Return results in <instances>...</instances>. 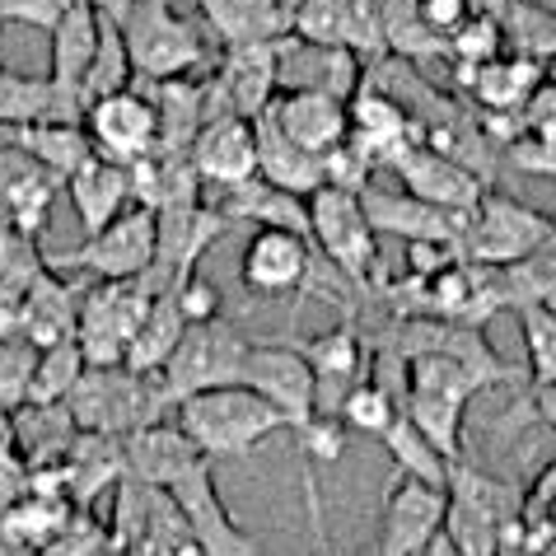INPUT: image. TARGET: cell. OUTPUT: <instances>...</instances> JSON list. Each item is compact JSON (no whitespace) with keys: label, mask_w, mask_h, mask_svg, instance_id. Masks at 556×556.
I'll return each mask as SVG.
<instances>
[{"label":"cell","mask_w":556,"mask_h":556,"mask_svg":"<svg viewBox=\"0 0 556 556\" xmlns=\"http://www.w3.org/2000/svg\"><path fill=\"white\" fill-rule=\"evenodd\" d=\"M66 407L80 430L108 440H131L160 426L164 412H174L160 389V375H136L127 365H89Z\"/></svg>","instance_id":"6da1fadb"},{"label":"cell","mask_w":556,"mask_h":556,"mask_svg":"<svg viewBox=\"0 0 556 556\" xmlns=\"http://www.w3.org/2000/svg\"><path fill=\"white\" fill-rule=\"evenodd\" d=\"M174 416H178L174 426L211 463L215 458H243V454H253L262 440H271L276 430H290L286 416L276 412L262 393L243 389V383H235V389H211V393L182 397V403L174 407Z\"/></svg>","instance_id":"7a4b0ae2"},{"label":"cell","mask_w":556,"mask_h":556,"mask_svg":"<svg viewBox=\"0 0 556 556\" xmlns=\"http://www.w3.org/2000/svg\"><path fill=\"white\" fill-rule=\"evenodd\" d=\"M450 505H444V538L458 556H501L509 547V533L523 515L529 491L501 482V477L477 472L468 458L454 463L450 472Z\"/></svg>","instance_id":"3957f363"},{"label":"cell","mask_w":556,"mask_h":556,"mask_svg":"<svg viewBox=\"0 0 556 556\" xmlns=\"http://www.w3.org/2000/svg\"><path fill=\"white\" fill-rule=\"evenodd\" d=\"M552 239H556V220H547L543 211L523 206L505 192H486L468 211V225H463V262L505 271L538 257Z\"/></svg>","instance_id":"277c9868"},{"label":"cell","mask_w":556,"mask_h":556,"mask_svg":"<svg viewBox=\"0 0 556 556\" xmlns=\"http://www.w3.org/2000/svg\"><path fill=\"white\" fill-rule=\"evenodd\" d=\"M249 351H253V342L229 318L192 323V328L182 332L174 361L160 369V389L168 397V407H178L182 397H197V393H211V389H235V383H243Z\"/></svg>","instance_id":"5b68a950"},{"label":"cell","mask_w":556,"mask_h":556,"mask_svg":"<svg viewBox=\"0 0 556 556\" xmlns=\"http://www.w3.org/2000/svg\"><path fill=\"white\" fill-rule=\"evenodd\" d=\"M122 34H127L136 75L150 85L182 80L206 61L202 34H197L192 20H182L174 10V0H136L131 14L122 20Z\"/></svg>","instance_id":"8992f818"},{"label":"cell","mask_w":556,"mask_h":556,"mask_svg":"<svg viewBox=\"0 0 556 556\" xmlns=\"http://www.w3.org/2000/svg\"><path fill=\"white\" fill-rule=\"evenodd\" d=\"M154 304V290L146 276L136 281H94L85 286L80 323H75V342H80L89 365H127L131 342Z\"/></svg>","instance_id":"52a82bcc"},{"label":"cell","mask_w":556,"mask_h":556,"mask_svg":"<svg viewBox=\"0 0 556 556\" xmlns=\"http://www.w3.org/2000/svg\"><path fill=\"white\" fill-rule=\"evenodd\" d=\"M308 239H314L318 257L328 262L351 290H369L379 239H375V225H369L361 197L337 192V188H323L308 197Z\"/></svg>","instance_id":"ba28073f"},{"label":"cell","mask_w":556,"mask_h":556,"mask_svg":"<svg viewBox=\"0 0 556 556\" xmlns=\"http://www.w3.org/2000/svg\"><path fill=\"white\" fill-rule=\"evenodd\" d=\"M154 243H160V215L146 206L122 211L113 225L85 239L75 253L56 257V271H85L94 281H136L154 267Z\"/></svg>","instance_id":"9c48e42d"},{"label":"cell","mask_w":556,"mask_h":556,"mask_svg":"<svg viewBox=\"0 0 556 556\" xmlns=\"http://www.w3.org/2000/svg\"><path fill=\"white\" fill-rule=\"evenodd\" d=\"M229 229L235 225H229L211 202L160 211V243H154V267L146 271V286L154 295H174V290H182L197 276V262H202Z\"/></svg>","instance_id":"30bf717a"},{"label":"cell","mask_w":556,"mask_h":556,"mask_svg":"<svg viewBox=\"0 0 556 556\" xmlns=\"http://www.w3.org/2000/svg\"><path fill=\"white\" fill-rule=\"evenodd\" d=\"M314 239L295 235V229H253L239 257V281L257 300H286L304 295L318 286V262Z\"/></svg>","instance_id":"8fae6325"},{"label":"cell","mask_w":556,"mask_h":556,"mask_svg":"<svg viewBox=\"0 0 556 556\" xmlns=\"http://www.w3.org/2000/svg\"><path fill=\"white\" fill-rule=\"evenodd\" d=\"M383 351L403 355V361H412V355H450V361L468 365L486 389L515 379L501 355L491 351L486 332L477 328V323H458V318H403L389 342H383Z\"/></svg>","instance_id":"7c38bea8"},{"label":"cell","mask_w":556,"mask_h":556,"mask_svg":"<svg viewBox=\"0 0 556 556\" xmlns=\"http://www.w3.org/2000/svg\"><path fill=\"white\" fill-rule=\"evenodd\" d=\"M99 34H103V20L89 0H71L66 14H61V24L52 28L48 85H52L56 122H85V75L94 66Z\"/></svg>","instance_id":"4fadbf2b"},{"label":"cell","mask_w":556,"mask_h":556,"mask_svg":"<svg viewBox=\"0 0 556 556\" xmlns=\"http://www.w3.org/2000/svg\"><path fill=\"white\" fill-rule=\"evenodd\" d=\"M243 389L267 397V403L286 416V426L295 430V435L318 416V379L300 355V346L253 342L249 365H243Z\"/></svg>","instance_id":"5bb4252c"},{"label":"cell","mask_w":556,"mask_h":556,"mask_svg":"<svg viewBox=\"0 0 556 556\" xmlns=\"http://www.w3.org/2000/svg\"><path fill=\"white\" fill-rule=\"evenodd\" d=\"M383 168H393V178L403 182L407 197H416V202H426V206H440L450 215H468L491 192L486 178H477L472 168H463L458 160L440 154L435 146H426V141L403 146Z\"/></svg>","instance_id":"9a60e30c"},{"label":"cell","mask_w":556,"mask_h":556,"mask_svg":"<svg viewBox=\"0 0 556 556\" xmlns=\"http://www.w3.org/2000/svg\"><path fill=\"white\" fill-rule=\"evenodd\" d=\"M85 131L94 141V154L131 168L160 146V108L141 89H122L85 108Z\"/></svg>","instance_id":"2e32d148"},{"label":"cell","mask_w":556,"mask_h":556,"mask_svg":"<svg viewBox=\"0 0 556 556\" xmlns=\"http://www.w3.org/2000/svg\"><path fill=\"white\" fill-rule=\"evenodd\" d=\"M444 496L440 486L412 482L393 472V486L383 491V515H379V556H426V547L444 533Z\"/></svg>","instance_id":"e0dca14e"},{"label":"cell","mask_w":556,"mask_h":556,"mask_svg":"<svg viewBox=\"0 0 556 556\" xmlns=\"http://www.w3.org/2000/svg\"><path fill=\"white\" fill-rule=\"evenodd\" d=\"M281 52H286V38L225 48L220 75L211 80V99L220 103V113H239V117L267 113L271 99L281 94Z\"/></svg>","instance_id":"ac0fdd59"},{"label":"cell","mask_w":556,"mask_h":556,"mask_svg":"<svg viewBox=\"0 0 556 556\" xmlns=\"http://www.w3.org/2000/svg\"><path fill=\"white\" fill-rule=\"evenodd\" d=\"M61 178L48 164L20 146H0V229H14L24 239H42L52 225Z\"/></svg>","instance_id":"d6986e66"},{"label":"cell","mask_w":556,"mask_h":556,"mask_svg":"<svg viewBox=\"0 0 556 556\" xmlns=\"http://www.w3.org/2000/svg\"><path fill=\"white\" fill-rule=\"evenodd\" d=\"M295 346L318 379V412L337 416L351 397V389H361L369 379V369H365L369 346H365L361 328H355V323H337V328L308 337V342H295Z\"/></svg>","instance_id":"ffe728a7"},{"label":"cell","mask_w":556,"mask_h":556,"mask_svg":"<svg viewBox=\"0 0 556 556\" xmlns=\"http://www.w3.org/2000/svg\"><path fill=\"white\" fill-rule=\"evenodd\" d=\"M346 113H351V141L375 160V168L389 164L403 146L421 141V122H416V113L403 99H393L383 85L361 80V89H355L351 103H346Z\"/></svg>","instance_id":"44dd1931"},{"label":"cell","mask_w":556,"mask_h":556,"mask_svg":"<svg viewBox=\"0 0 556 556\" xmlns=\"http://www.w3.org/2000/svg\"><path fill=\"white\" fill-rule=\"evenodd\" d=\"M267 117L281 127L290 141L308 154H332L337 146L351 141V113H346V99H332V94H314V89H281L271 99Z\"/></svg>","instance_id":"7402d4cb"},{"label":"cell","mask_w":556,"mask_h":556,"mask_svg":"<svg viewBox=\"0 0 556 556\" xmlns=\"http://www.w3.org/2000/svg\"><path fill=\"white\" fill-rule=\"evenodd\" d=\"M192 164H197V174H202L206 188H215V192L239 188V182L257 178L253 117H239V113L211 117L202 127V136L192 141Z\"/></svg>","instance_id":"603a6c76"},{"label":"cell","mask_w":556,"mask_h":556,"mask_svg":"<svg viewBox=\"0 0 556 556\" xmlns=\"http://www.w3.org/2000/svg\"><path fill=\"white\" fill-rule=\"evenodd\" d=\"M361 202H365L375 235H393L407 243H444V249H458L463 257V225H468V215H450V211L426 206L416 197L389 192V188H369Z\"/></svg>","instance_id":"cb8c5ba5"},{"label":"cell","mask_w":556,"mask_h":556,"mask_svg":"<svg viewBox=\"0 0 556 556\" xmlns=\"http://www.w3.org/2000/svg\"><path fill=\"white\" fill-rule=\"evenodd\" d=\"M80 300H85V286L66 281V271H56L52 262L38 271V281L20 295V332L24 342L42 346H56V342H71L75 337V323H80Z\"/></svg>","instance_id":"d4e9b609"},{"label":"cell","mask_w":556,"mask_h":556,"mask_svg":"<svg viewBox=\"0 0 556 556\" xmlns=\"http://www.w3.org/2000/svg\"><path fill=\"white\" fill-rule=\"evenodd\" d=\"M202 174L192 164V150H164L154 146L146 160L131 164V202L146 211H178L202 202Z\"/></svg>","instance_id":"484cf974"},{"label":"cell","mask_w":556,"mask_h":556,"mask_svg":"<svg viewBox=\"0 0 556 556\" xmlns=\"http://www.w3.org/2000/svg\"><path fill=\"white\" fill-rule=\"evenodd\" d=\"M61 192L71 197V211H75V220H80L85 239H94L99 229L113 225L122 211H131L127 206L131 202V168L94 154V160L80 164L66 182H61Z\"/></svg>","instance_id":"4316f807"},{"label":"cell","mask_w":556,"mask_h":556,"mask_svg":"<svg viewBox=\"0 0 556 556\" xmlns=\"http://www.w3.org/2000/svg\"><path fill=\"white\" fill-rule=\"evenodd\" d=\"M361 56L346 48H318V42H300L295 34L286 38L281 52V89H314V94L346 99L361 89Z\"/></svg>","instance_id":"83f0119b"},{"label":"cell","mask_w":556,"mask_h":556,"mask_svg":"<svg viewBox=\"0 0 556 556\" xmlns=\"http://www.w3.org/2000/svg\"><path fill=\"white\" fill-rule=\"evenodd\" d=\"M253 136H257V178L262 182H271V188H281L290 197H304V202L314 192H323V160L300 150L267 113L253 117Z\"/></svg>","instance_id":"f1b7e54d"},{"label":"cell","mask_w":556,"mask_h":556,"mask_svg":"<svg viewBox=\"0 0 556 556\" xmlns=\"http://www.w3.org/2000/svg\"><path fill=\"white\" fill-rule=\"evenodd\" d=\"M215 211L225 215L229 225H253V229H295V235L308 239V202L304 197H290L281 188L262 178H249L239 188L215 192Z\"/></svg>","instance_id":"f546056e"},{"label":"cell","mask_w":556,"mask_h":556,"mask_svg":"<svg viewBox=\"0 0 556 556\" xmlns=\"http://www.w3.org/2000/svg\"><path fill=\"white\" fill-rule=\"evenodd\" d=\"M75 440H80V426L66 403H24L14 412V454L34 472L61 468Z\"/></svg>","instance_id":"4dcf8cb0"},{"label":"cell","mask_w":556,"mask_h":556,"mask_svg":"<svg viewBox=\"0 0 556 556\" xmlns=\"http://www.w3.org/2000/svg\"><path fill=\"white\" fill-rule=\"evenodd\" d=\"M122 477H127V450H122V440L89 435V430H80V440L71 444L66 463H61V482H66V496L75 509H89Z\"/></svg>","instance_id":"1f68e13d"},{"label":"cell","mask_w":556,"mask_h":556,"mask_svg":"<svg viewBox=\"0 0 556 556\" xmlns=\"http://www.w3.org/2000/svg\"><path fill=\"white\" fill-rule=\"evenodd\" d=\"M197 5L206 10V20L225 38V48H235V42L290 38L300 0H197Z\"/></svg>","instance_id":"d6a6232c"},{"label":"cell","mask_w":556,"mask_h":556,"mask_svg":"<svg viewBox=\"0 0 556 556\" xmlns=\"http://www.w3.org/2000/svg\"><path fill=\"white\" fill-rule=\"evenodd\" d=\"M463 80L472 85V99L486 113H515L523 117V108L533 103V94L543 89V66L533 56H496L477 71H463Z\"/></svg>","instance_id":"836d02e7"},{"label":"cell","mask_w":556,"mask_h":556,"mask_svg":"<svg viewBox=\"0 0 556 556\" xmlns=\"http://www.w3.org/2000/svg\"><path fill=\"white\" fill-rule=\"evenodd\" d=\"M188 328L192 323H188V314H182L178 295H154L141 332H136V342H131L127 369H136V375H160V369L174 361V351H178V342H182V332Z\"/></svg>","instance_id":"e575fe53"},{"label":"cell","mask_w":556,"mask_h":556,"mask_svg":"<svg viewBox=\"0 0 556 556\" xmlns=\"http://www.w3.org/2000/svg\"><path fill=\"white\" fill-rule=\"evenodd\" d=\"M403 397H407L403 383H393V379H383V375L369 369V379L361 383V389H351V397L342 403V412H337V416L346 421L351 435L383 440V435H389V426L403 416Z\"/></svg>","instance_id":"d590c367"},{"label":"cell","mask_w":556,"mask_h":556,"mask_svg":"<svg viewBox=\"0 0 556 556\" xmlns=\"http://www.w3.org/2000/svg\"><path fill=\"white\" fill-rule=\"evenodd\" d=\"M383 450H389L393 458V472L397 477H412V482H426V486H440L450 491V472L454 463L444 458L435 444H430L421 430H416L407 416H397V421L389 426V435H383Z\"/></svg>","instance_id":"8d00e7d4"},{"label":"cell","mask_w":556,"mask_h":556,"mask_svg":"<svg viewBox=\"0 0 556 556\" xmlns=\"http://www.w3.org/2000/svg\"><path fill=\"white\" fill-rule=\"evenodd\" d=\"M403 416L435 444V450L458 463L463 458V421H468V403L463 397H444V393H407L403 397Z\"/></svg>","instance_id":"74e56055"},{"label":"cell","mask_w":556,"mask_h":556,"mask_svg":"<svg viewBox=\"0 0 556 556\" xmlns=\"http://www.w3.org/2000/svg\"><path fill=\"white\" fill-rule=\"evenodd\" d=\"M99 20H103V14H99ZM131 80H136V66H131V52H127V34H122V24L103 20L94 66H89V75H85V108L108 99V94L131 89Z\"/></svg>","instance_id":"f35d334b"},{"label":"cell","mask_w":556,"mask_h":556,"mask_svg":"<svg viewBox=\"0 0 556 556\" xmlns=\"http://www.w3.org/2000/svg\"><path fill=\"white\" fill-rule=\"evenodd\" d=\"M85 351L80 342H56V346H42L38 351V365H34V389H28V403H66L75 393V383L85 379Z\"/></svg>","instance_id":"ab89813d"},{"label":"cell","mask_w":556,"mask_h":556,"mask_svg":"<svg viewBox=\"0 0 556 556\" xmlns=\"http://www.w3.org/2000/svg\"><path fill=\"white\" fill-rule=\"evenodd\" d=\"M24 122H56L48 75H20L0 66V127H24Z\"/></svg>","instance_id":"60d3db41"},{"label":"cell","mask_w":556,"mask_h":556,"mask_svg":"<svg viewBox=\"0 0 556 556\" xmlns=\"http://www.w3.org/2000/svg\"><path fill=\"white\" fill-rule=\"evenodd\" d=\"M519 337H523V355H529L533 389H552L556 383V314H547L543 304H523Z\"/></svg>","instance_id":"b9f144b4"},{"label":"cell","mask_w":556,"mask_h":556,"mask_svg":"<svg viewBox=\"0 0 556 556\" xmlns=\"http://www.w3.org/2000/svg\"><path fill=\"white\" fill-rule=\"evenodd\" d=\"M295 38L318 42V48H346L351 42V0H300L295 5Z\"/></svg>","instance_id":"7bdbcfd3"},{"label":"cell","mask_w":556,"mask_h":556,"mask_svg":"<svg viewBox=\"0 0 556 556\" xmlns=\"http://www.w3.org/2000/svg\"><path fill=\"white\" fill-rule=\"evenodd\" d=\"M34 365H38V346L24 342L20 332L0 337V407L20 412L34 389Z\"/></svg>","instance_id":"ee69618b"},{"label":"cell","mask_w":556,"mask_h":556,"mask_svg":"<svg viewBox=\"0 0 556 556\" xmlns=\"http://www.w3.org/2000/svg\"><path fill=\"white\" fill-rule=\"evenodd\" d=\"M450 56L463 61V71H477V66H486V61H496L505 56V28L491 20V14L482 10H472V20L458 28V34L450 38Z\"/></svg>","instance_id":"f6af8a7d"},{"label":"cell","mask_w":556,"mask_h":556,"mask_svg":"<svg viewBox=\"0 0 556 556\" xmlns=\"http://www.w3.org/2000/svg\"><path fill=\"white\" fill-rule=\"evenodd\" d=\"M323 188L365 197L369 188H375V160H369V154L355 146V141L337 146L332 154H323Z\"/></svg>","instance_id":"bcb514c9"},{"label":"cell","mask_w":556,"mask_h":556,"mask_svg":"<svg viewBox=\"0 0 556 556\" xmlns=\"http://www.w3.org/2000/svg\"><path fill=\"white\" fill-rule=\"evenodd\" d=\"M300 454H304V463H337L346 454V440H351V430H346V421L342 416H328V412H318L314 421H308L304 430H300Z\"/></svg>","instance_id":"7dc6e473"},{"label":"cell","mask_w":556,"mask_h":556,"mask_svg":"<svg viewBox=\"0 0 556 556\" xmlns=\"http://www.w3.org/2000/svg\"><path fill=\"white\" fill-rule=\"evenodd\" d=\"M71 0H0V24H24V28H42L52 34L66 14Z\"/></svg>","instance_id":"c3c4849f"},{"label":"cell","mask_w":556,"mask_h":556,"mask_svg":"<svg viewBox=\"0 0 556 556\" xmlns=\"http://www.w3.org/2000/svg\"><path fill=\"white\" fill-rule=\"evenodd\" d=\"M416 5H421V24L444 48H450V38L472 20V0H416Z\"/></svg>","instance_id":"681fc988"},{"label":"cell","mask_w":556,"mask_h":556,"mask_svg":"<svg viewBox=\"0 0 556 556\" xmlns=\"http://www.w3.org/2000/svg\"><path fill=\"white\" fill-rule=\"evenodd\" d=\"M174 295H178V304H182V314H188V323H215V318H225L220 290H215L202 271H197L182 290H174Z\"/></svg>","instance_id":"f907efd6"},{"label":"cell","mask_w":556,"mask_h":556,"mask_svg":"<svg viewBox=\"0 0 556 556\" xmlns=\"http://www.w3.org/2000/svg\"><path fill=\"white\" fill-rule=\"evenodd\" d=\"M28 491H34V468L20 458V454H0V523L10 519V509L20 505Z\"/></svg>","instance_id":"816d5d0a"},{"label":"cell","mask_w":556,"mask_h":556,"mask_svg":"<svg viewBox=\"0 0 556 556\" xmlns=\"http://www.w3.org/2000/svg\"><path fill=\"white\" fill-rule=\"evenodd\" d=\"M515 164L529 168V174L556 178V146L552 141H538V136H523V141H515Z\"/></svg>","instance_id":"f5cc1de1"},{"label":"cell","mask_w":556,"mask_h":556,"mask_svg":"<svg viewBox=\"0 0 556 556\" xmlns=\"http://www.w3.org/2000/svg\"><path fill=\"white\" fill-rule=\"evenodd\" d=\"M529 416L556 430V383H552V389H533L529 393Z\"/></svg>","instance_id":"db71d44e"},{"label":"cell","mask_w":556,"mask_h":556,"mask_svg":"<svg viewBox=\"0 0 556 556\" xmlns=\"http://www.w3.org/2000/svg\"><path fill=\"white\" fill-rule=\"evenodd\" d=\"M89 5H94V10L103 14V20L122 24V20H127V14H131V5H136V0H89Z\"/></svg>","instance_id":"11a10c76"},{"label":"cell","mask_w":556,"mask_h":556,"mask_svg":"<svg viewBox=\"0 0 556 556\" xmlns=\"http://www.w3.org/2000/svg\"><path fill=\"white\" fill-rule=\"evenodd\" d=\"M14 450V412L0 407V454Z\"/></svg>","instance_id":"9f6ffc18"},{"label":"cell","mask_w":556,"mask_h":556,"mask_svg":"<svg viewBox=\"0 0 556 556\" xmlns=\"http://www.w3.org/2000/svg\"><path fill=\"white\" fill-rule=\"evenodd\" d=\"M538 304H543V308H547V314H556V276H552V281H547V290H543V295H538Z\"/></svg>","instance_id":"6f0895ef"},{"label":"cell","mask_w":556,"mask_h":556,"mask_svg":"<svg viewBox=\"0 0 556 556\" xmlns=\"http://www.w3.org/2000/svg\"><path fill=\"white\" fill-rule=\"evenodd\" d=\"M365 556H379V552H365Z\"/></svg>","instance_id":"680465c9"},{"label":"cell","mask_w":556,"mask_h":556,"mask_svg":"<svg viewBox=\"0 0 556 556\" xmlns=\"http://www.w3.org/2000/svg\"><path fill=\"white\" fill-rule=\"evenodd\" d=\"M552 556H556V547H552Z\"/></svg>","instance_id":"91938a15"}]
</instances>
